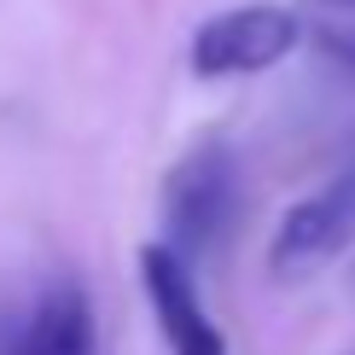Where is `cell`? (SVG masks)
I'll return each instance as SVG.
<instances>
[{
	"mask_svg": "<svg viewBox=\"0 0 355 355\" xmlns=\"http://www.w3.org/2000/svg\"><path fill=\"white\" fill-rule=\"evenodd\" d=\"M245 216V175L221 140H204L164 175V245L192 268L216 257Z\"/></svg>",
	"mask_w": 355,
	"mask_h": 355,
	"instance_id": "cell-1",
	"label": "cell"
},
{
	"mask_svg": "<svg viewBox=\"0 0 355 355\" xmlns=\"http://www.w3.org/2000/svg\"><path fill=\"white\" fill-rule=\"evenodd\" d=\"M303 47V18L297 6L279 0H257V6H227L216 18H204L192 29V76L204 82H227V76H262L274 70L286 53Z\"/></svg>",
	"mask_w": 355,
	"mask_h": 355,
	"instance_id": "cell-2",
	"label": "cell"
},
{
	"mask_svg": "<svg viewBox=\"0 0 355 355\" xmlns=\"http://www.w3.org/2000/svg\"><path fill=\"white\" fill-rule=\"evenodd\" d=\"M349 245H355V152L315 192H303L279 216V227L268 239V274L274 279H315Z\"/></svg>",
	"mask_w": 355,
	"mask_h": 355,
	"instance_id": "cell-3",
	"label": "cell"
},
{
	"mask_svg": "<svg viewBox=\"0 0 355 355\" xmlns=\"http://www.w3.org/2000/svg\"><path fill=\"white\" fill-rule=\"evenodd\" d=\"M140 291L152 303V320L164 332L169 355H227V338H221V327L198 297V279L164 239L140 245Z\"/></svg>",
	"mask_w": 355,
	"mask_h": 355,
	"instance_id": "cell-4",
	"label": "cell"
},
{
	"mask_svg": "<svg viewBox=\"0 0 355 355\" xmlns=\"http://www.w3.org/2000/svg\"><path fill=\"white\" fill-rule=\"evenodd\" d=\"M0 355H99L87 291L76 279H53L47 291H35L0 338Z\"/></svg>",
	"mask_w": 355,
	"mask_h": 355,
	"instance_id": "cell-5",
	"label": "cell"
},
{
	"mask_svg": "<svg viewBox=\"0 0 355 355\" xmlns=\"http://www.w3.org/2000/svg\"><path fill=\"white\" fill-rule=\"evenodd\" d=\"M297 18L309 47L332 70L355 76V0H297Z\"/></svg>",
	"mask_w": 355,
	"mask_h": 355,
	"instance_id": "cell-6",
	"label": "cell"
}]
</instances>
